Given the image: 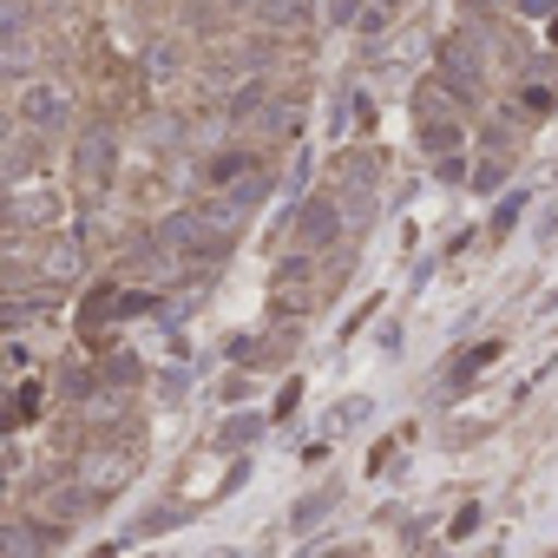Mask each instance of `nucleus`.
<instances>
[{"mask_svg": "<svg viewBox=\"0 0 558 558\" xmlns=\"http://www.w3.org/2000/svg\"><path fill=\"white\" fill-rule=\"evenodd\" d=\"M14 112H21V125H27L34 138H60V132L73 125V99H66V86H53V80H21Z\"/></svg>", "mask_w": 558, "mask_h": 558, "instance_id": "obj_1", "label": "nucleus"}, {"mask_svg": "<svg viewBox=\"0 0 558 558\" xmlns=\"http://www.w3.org/2000/svg\"><path fill=\"white\" fill-rule=\"evenodd\" d=\"M342 236V204L336 197H303L296 204V243L303 250H329Z\"/></svg>", "mask_w": 558, "mask_h": 558, "instance_id": "obj_2", "label": "nucleus"}, {"mask_svg": "<svg viewBox=\"0 0 558 558\" xmlns=\"http://www.w3.org/2000/svg\"><path fill=\"white\" fill-rule=\"evenodd\" d=\"M440 80H447L460 99H473V93H480V47H473L466 34H453V40L440 47Z\"/></svg>", "mask_w": 558, "mask_h": 558, "instance_id": "obj_3", "label": "nucleus"}, {"mask_svg": "<svg viewBox=\"0 0 558 558\" xmlns=\"http://www.w3.org/2000/svg\"><path fill=\"white\" fill-rule=\"evenodd\" d=\"M256 178H263V165H256L250 151H217V158L204 165L210 197H230V191H243V184H256Z\"/></svg>", "mask_w": 558, "mask_h": 558, "instance_id": "obj_4", "label": "nucleus"}, {"mask_svg": "<svg viewBox=\"0 0 558 558\" xmlns=\"http://www.w3.org/2000/svg\"><path fill=\"white\" fill-rule=\"evenodd\" d=\"M310 303H316V276H310L303 256H290L283 269H276V310H283V316H303Z\"/></svg>", "mask_w": 558, "mask_h": 558, "instance_id": "obj_5", "label": "nucleus"}, {"mask_svg": "<svg viewBox=\"0 0 558 558\" xmlns=\"http://www.w3.org/2000/svg\"><path fill=\"white\" fill-rule=\"evenodd\" d=\"M73 171H80V184H106V178H112V132H106V125L80 132V145H73Z\"/></svg>", "mask_w": 558, "mask_h": 558, "instance_id": "obj_6", "label": "nucleus"}, {"mask_svg": "<svg viewBox=\"0 0 558 558\" xmlns=\"http://www.w3.org/2000/svg\"><path fill=\"white\" fill-rule=\"evenodd\" d=\"M375 171H381V165H375L368 151H349V158H342V191H349V210H355V217L375 204Z\"/></svg>", "mask_w": 558, "mask_h": 558, "instance_id": "obj_7", "label": "nucleus"}, {"mask_svg": "<svg viewBox=\"0 0 558 558\" xmlns=\"http://www.w3.org/2000/svg\"><path fill=\"white\" fill-rule=\"evenodd\" d=\"M414 125H434V119H460V93L447 86V80H421L414 86Z\"/></svg>", "mask_w": 558, "mask_h": 558, "instance_id": "obj_8", "label": "nucleus"}, {"mask_svg": "<svg viewBox=\"0 0 558 558\" xmlns=\"http://www.w3.org/2000/svg\"><path fill=\"white\" fill-rule=\"evenodd\" d=\"M8 217H14V223H53L60 204H53V191H27V184H21V191L8 197Z\"/></svg>", "mask_w": 558, "mask_h": 558, "instance_id": "obj_9", "label": "nucleus"}, {"mask_svg": "<svg viewBox=\"0 0 558 558\" xmlns=\"http://www.w3.org/2000/svg\"><path fill=\"white\" fill-rule=\"evenodd\" d=\"M414 138H421V151H427V158H440V165H447V158L460 151V119H434V125H414Z\"/></svg>", "mask_w": 558, "mask_h": 558, "instance_id": "obj_10", "label": "nucleus"}, {"mask_svg": "<svg viewBox=\"0 0 558 558\" xmlns=\"http://www.w3.org/2000/svg\"><path fill=\"white\" fill-rule=\"evenodd\" d=\"M40 269H47V283H73V269H80V243H73V236H60V243H47V256H40Z\"/></svg>", "mask_w": 558, "mask_h": 558, "instance_id": "obj_11", "label": "nucleus"}, {"mask_svg": "<svg viewBox=\"0 0 558 558\" xmlns=\"http://www.w3.org/2000/svg\"><path fill=\"white\" fill-rule=\"evenodd\" d=\"M0 66H8L14 80H27V66H34V47H27V34H21V40H0Z\"/></svg>", "mask_w": 558, "mask_h": 558, "instance_id": "obj_12", "label": "nucleus"}, {"mask_svg": "<svg viewBox=\"0 0 558 558\" xmlns=\"http://www.w3.org/2000/svg\"><path fill=\"white\" fill-rule=\"evenodd\" d=\"M395 8H401V0H362V34H381L395 21Z\"/></svg>", "mask_w": 558, "mask_h": 558, "instance_id": "obj_13", "label": "nucleus"}, {"mask_svg": "<svg viewBox=\"0 0 558 558\" xmlns=\"http://www.w3.org/2000/svg\"><path fill=\"white\" fill-rule=\"evenodd\" d=\"M263 21L269 27H296L303 21V0H263Z\"/></svg>", "mask_w": 558, "mask_h": 558, "instance_id": "obj_14", "label": "nucleus"}, {"mask_svg": "<svg viewBox=\"0 0 558 558\" xmlns=\"http://www.w3.org/2000/svg\"><path fill=\"white\" fill-rule=\"evenodd\" d=\"M506 184V158H480V171H473V191H499Z\"/></svg>", "mask_w": 558, "mask_h": 558, "instance_id": "obj_15", "label": "nucleus"}, {"mask_svg": "<svg viewBox=\"0 0 558 558\" xmlns=\"http://www.w3.org/2000/svg\"><path fill=\"white\" fill-rule=\"evenodd\" d=\"M8 558H34V532L27 525H8Z\"/></svg>", "mask_w": 558, "mask_h": 558, "instance_id": "obj_16", "label": "nucleus"}, {"mask_svg": "<svg viewBox=\"0 0 558 558\" xmlns=\"http://www.w3.org/2000/svg\"><path fill=\"white\" fill-rule=\"evenodd\" d=\"M362 414H368V401H342V408L329 414V434H336V427H349V421H362Z\"/></svg>", "mask_w": 558, "mask_h": 558, "instance_id": "obj_17", "label": "nucleus"}, {"mask_svg": "<svg viewBox=\"0 0 558 558\" xmlns=\"http://www.w3.org/2000/svg\"><path fill=\"white\" fill-rule=\"evenodd\" d=\"M145 73H151V80H171V47H158V53L145 60Z\"/></svg>", "mask_w": 558, "mask_h": 558, "instance_id": "obj_18", "label": "nucleus"}, {"mask_svg": "<svg viewBox=\"0 0 558 558\" xmlns=\"http://www.w3.org/2000/svg\"><path fill=\"white\" fill-rule=\"evenodd\" d=\"M519 14L525 21H545V14H558V0H519Z\"/></svg>", "mask_w": 558, "mask_h": 558, "instance_id": "obj_19", "label": "nucleus"}, {"mask_svg": "<svg viewBox=\"0 0 558 558\" xmlns=\"http://www.w3.org/2000/svg\"><path fill=\"white\" fill-rule=\"evenodd\" d=\"M466 8H473V14H499V8H506V0H466Z\"/></svg>", "mask_w": 558, "mask_h": 558, "instance_id": "obj_20", "label": "nucleus"}, {"mask_svg": "<svg viewBox=\"0 0 558 558\" xmlns=\"http://www.w3.org/2000/svg\"><path fill=\"white\" fill-rule=\"evenodd\" d=\"M230 8H263V0H230Z\"/></svg>", "mask_w": 558, "mask_h": 558, "instance_id": "obj_21", "label": "nucleus"}]
</instances>
